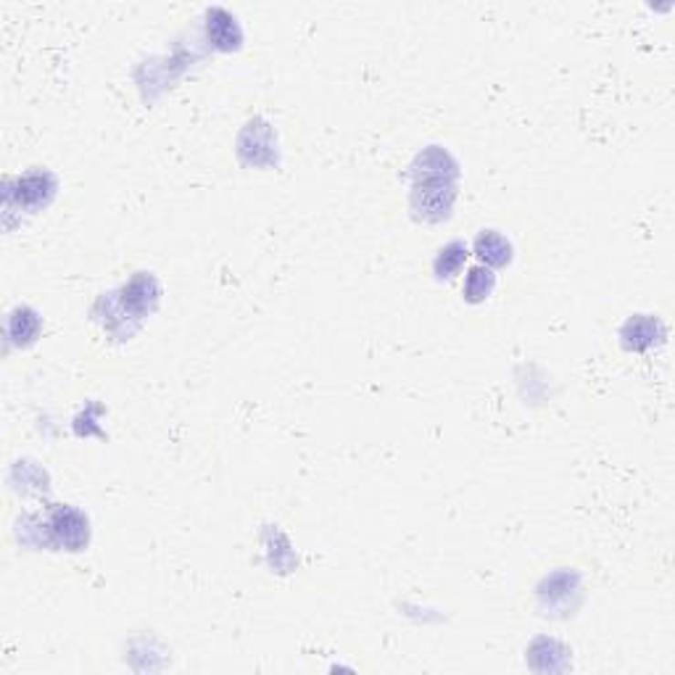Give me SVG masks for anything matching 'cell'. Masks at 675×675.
Segmentation results:
<instances>
[{"label": "cell", "mask_w": 675, "mask_h": 675, "mask_svg": "<svg viewBox=\"0 0 675 675\" xmlns=\"http://www.w3.org/2000/svg\"><path fill=\"white\" fill-rule=\"evenodd\" d=\"M19 201L29 209H37V206H46L47 201L53 198L56 193V180L47 174V172H32L19 180Z\"/></svg>", "instance_id": "3"}, {"label": "cell", "mask_w": 675, "mask_h": 675, "mask_svg": "<svg viewBox=\"0 0 675 675\" xmlns=\"http://www.w3.org/2000/svg\"><path fill=\"white\" fill-rule=\"evenodd\" d=\"M490 290H493V275H490L489 269H483V267H472V269L467 272V279H465L467 301L469 303L483 301Z\"/></svg>", "instance_id": "7"}, {"label": "cell", "mask_w": 675, "mask_h": 675, "mask_svg": "<svg viewBox=\"0 0 675 675\" xmlns=\"http://www.w3.org/2000/svg\"><path fill=\"white\" fill-rule=\"evenodd\" d=\"M50 525H53V536L64 549H69V552L85 549L88 536H90L85 514H79L71 507H58L50 517Z\"/></svg>", "instance_id": "1"}, {"label": "cell", "mask_w": 675, "mask_h": 675, "mask_svg": "<svg viewBox=\"0 0 675 675\" xmlns=\"http://www.w3.org/2000/svg\"><path fill=\"white\" fill-rule=\"evenodd\" d=\"M475 257L480 258V261H486L489 267H504L512 258V246H510V240H504L499 233L489 230V233L478 235V240H475Z\"/></svg>", "instance_id": "5"}, {"label": "cell", "mask_w": 675, "mask_h": 675, "mask_svg": "<svg viewBox=\"0 0 675 675\" xmlns=\"http://www.w3.org/2000/svg\"><path fill=\"white\" fill-rule=\"evenodd\" d=\"M209 37L211 43L216 47H222V50H235V47H240V40H243L240 26H237L233 16H230L227 11H222V8L209 11Z\"/></svg>", "instance_id": "4"}, {"label": "cell", "mask_w": 675, "mask_h": 675, "mask_svg": "<svg viewBox=\"0 0 675 675\" xmlns=\"http://www.w3.org/2000/svg\"><path fill=\"white\" fill-rule=\"evenodd\" d=\"M465 258L467 248L462 243H448L441 254H438V258H436V272H438V278H451V275H457L459 267L465 264Z\"/></svg>", "instance_id": "8"}, {"label": "cell", "mask_w": 675, "mask_h": 675, "mask_svg": "<svg viewBox=\"0 0 675 675\" xmlns=\"http://www.w3.org/2000/svg\"><path fill=\"white\" fill-rule=\"evenodd\" d=\"M37 330H40V320H37V314H35L32 309H16V311L11 314L8 335H11L19 346L32 343L35 335H37Z\"/></svg>", "instance_id": "6"}, {"label": "cell", "mask_w": 675, "mask_h": 675, "mask_svg": "<svg viewBox=\"0 0 675 675\" xmlns=\"http://www.w3.org/2000/svg\"><path fill=\"white\" fill-rule=\"evenodd\" d=\"M662 338H665V327L659 325V320L644 317V314L628 320L626 327H623V343H626V349L647 351L657 346Z\"/></svg>", "instance_id": "2"}]
</instances>
